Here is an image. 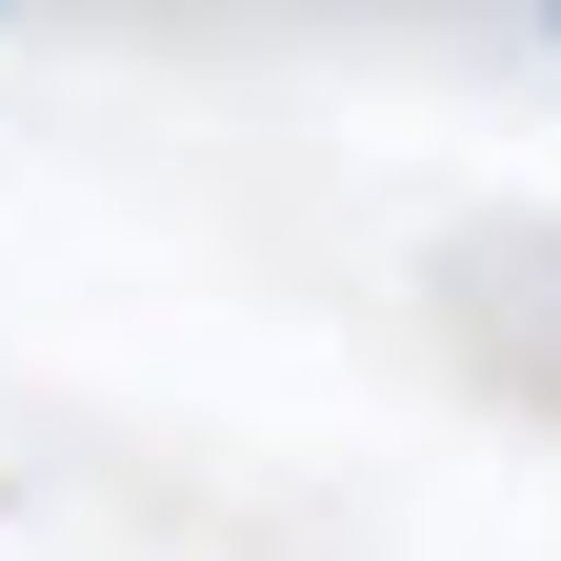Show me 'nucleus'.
I'll list each match as a JSON object with an SVG mask.
<instances>
[]
</instances>
